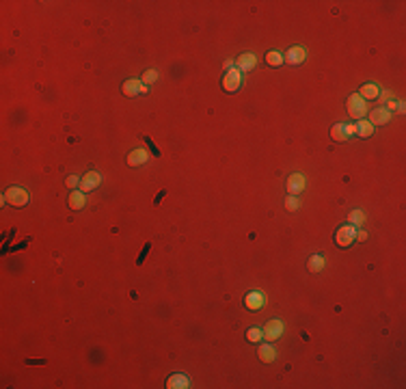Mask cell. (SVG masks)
<instances>
[{
	"label": "cell",
	"mask_w": 406,
	"mask_h": 389,
	"mask_svg": "<svg viewBox=\"0 0 406 389\" xmlns=\"http://www.w3.org/2000/svg\"><path fill=\"white\" fill-rule=\"evenodd\" d=\"M354 134L361 136V139H369V136L374 134V126L369 124L367 119H357V124H354Z\"/></svg>",
	"instance_id": "cell-19"
},
{
	"label": "cell",
	"mask_w": 406,
	"mask_h": 389,
	"mask_svg": "<svg viewBox=\"0 0 406 389\" xmlns=\"http://www.w3.org/2000/svg\"><path fill=\"white\" fill-rule=\"evenodd\" d=\"M246 340L253 342V344L262 342V340H264V331L259 329V327H251L249 331H246Z\"/></svg>",
	"instance_id": "cell-23"
},
{
	"label": "cell",
	"mask_w": 406,
	"mask_h": 389,
	"mask_svg": "<svg viewBox=\"0 0 406 389\" xmlns=\"http://www.w3.org/2000/svg\"><path fill=\"white\" fill-rule=\"evenodd\" d=\"M166 387L169 389H188L190 387V378L186 374H173V376L166 378Z\"/></svg>",
	"instance_id": "cell-16"
},
{
	"label": "cell",
	"mask_w": 406,
	"mask_h": 389,
	"mask_svg": "<svg viewBox=\"0 0 406 389\" xmlns=\"http://www.w3.org/2000/svg\"><path fill=\"white\" fill-rule=\"evenodd\" d=\"M121 91H123V95L134 98V95H141V93H147V86H145L141 80H134V78H130V80L123 82Z\"/></svg>",
	"instance_id": "cell-10"
},
{
	"label": "cell",
	"mask_w": 406,
	"mask_h": 389,
	"mask_svg": "<svg viewBox=\"0 0 406 389\" xmlns=\"http://www.w3.org/2000/svg\"><path fill=\"white\" fill-rule=\"evenodd\" d=\"M300 208V201H298V197H294V194H289V197L285 199V210H289V212H296Z\"/></svg>",
	"instance_id": "cell-25"
},
{
	"label": "cell",
	"mask_w": 406,
	"mask_h": 389,
	"mask_svg": "<svg viewBox=\"0 0 406 389\" xmlns=\"http://www.w3.org/2000/svg\"><path fill=\"white\" fill-rule=\"evenodd\" d=\"M266 63L270 65V67H279V65L283 63V54L277 52V50H270V52L266 54Z\"/></svg>",
	"instance_id": "cell-22"
},
{
	"label": "cell",
	"mask_w": 406,
	"mask_h": 389,
	"mask_svg": "<svg viewBox=\"0 0 406 389\" xmlns=\"http://www.w3.org/2000/svg\"><path fill=\"white\" fill-rule=\"evenodd\" d=\"M149 160V154L145 151L143 147H139V149H132L128 154V164L130 167H141V164H145Z\"/></svg>",
	"instance_id": "cell-14"
},
{
	"label": "cell",
	"mask_w": 406,
	"mask_h": 389,
	"mask_svg": "<svg viewBox=\"0 0 406 389\" xmlns=\"http://www.w3.org/2000/svg\"><path fill=\"white\" fill-rule=\"evenodd\" d=\"M255 65H257V56L251 54V52L240 54L238 56V61H236V67L240 71H251V69H255Z\"/></svg>",
	"instance_id": "cell-13"
},
{
	"label": "cell",
	"mask_w": 406,
	"mask_h": 389,
	"mask_svg": "<svg viewBox=\"0 0 406 389\" xmlns=\"http://www.w3.org/2000/svg\"><path fill=\"white\" fill-rule=\"evenodd\" d=\"M264 305H266V294L259 292V290H251L244 297V307L249 309V312H259Z\"/></svg>",
	"instance_id": "cell-7"
},
{
	"label": "cell",
	"mask_w": 406,
	"mask_h": 389,
	"mask_svg": "<svg viewBox=\"0 0 406 389\" xmlns=\"http://www.w3.org/2000/svg\"><path fill=\"white\" fill-rule=\"evenodd\" d=\"M264 331V340H268V342H274V340H279L281 335H283V322L281 320H268L266 322V327L262 329Z\"/></svg>",
	"instance_id": "cell-8"
},
{
	"label": "cell",
	"mask_w": 406,
	"mask_h": 389,
	"mask_svg": "<svg viewBox=\"0 0 406 389\" xmlns=\"http://www.w3.org/2000/svg\"><path fill=\"white\" fill-rule=\"evenodd\" d=\"M354 136V124H335L331 128V139L337 143H346Z\"/></svg>",
	"instance_id": "cell-4"
},
{
	"label": "cell",
	"mask_w": 406,
	"mask_h": 389,
	"mask_svg": "<svg viewBox=\"0 0 406 389\" xmlns=\"http://www.w3.org/2000/svg\"><path fill=\"white\" fill-rule=\"evenodd\" d=\"M156 80H158V71H156V69H147V71L143 74V78H141V82H143L145 86H147V84H154Z\"/></svg>",
	"instance_id": "cell-24"
},
{
	"label": "cell",
	"mask_w": 406,
	"mask_h": 389,
	"mask_svg": "<svg viewBox=\"0 0 406 389\" xmlns=\"http://www.w3.org/2000/svg\"><path fill=\"white\" fill-rule=\"evenodd\" d=\"M285 188H287V194H300L304 188H307V177L302 175V173H292V175L287 177L285 182Z\"/></svg>",
	"instance_id": "cell-6"
},
{
	"label": "cell",
	"mask_w": 406,
	"mask_h": 389,
	"mask_svg": "<svg viewBox=\"0 0 406 389\" xmlns=\"http://www.w3.org/2000/svg\"><path fill=\"white\" fill-rule=\"evenodd\" d=\"M283 61L289 63V65H300L307 61V50H304L302 46H294L287 50V54L283 56Z\"/></svg>",
	"instance_id": "cell-11"
},
{
	"label": "cell",
	"mask_w": 406,
	"mask_h": 389,
	"mask_svg": "<svg viewBox=\"0 0 406 389\" xmlns=\"http://www.w3.org/2000/svg\"><path fill=\"white\" fill-rule=\"evenodd\" d=\"M359 95L363 98L365 102H367V100H378V95H380V86L376 84V82H367V84H363V86L359 89Z\"/></svg>",
	"instance_id": "cell-17"
},
{
	"label": "cell",
	"mask_w": 406,
	"mask_h": 389,
	"mask_svg": "<svg viewBox=\"0 0 406 389\" xmlns=\"http://www.w3.org/2000/svg\"><path fill=\"white\" fill-rule=\"evenodd\" d=\"M5 201L11 204L13 208H24L31 201V194H28V190L22 188V186H9L5 190Z\"/></svg>",
	"instance_id": "cell-1"
},
{
	"label": "cell",
	"mask_w": 406,
	"mask_h": 389,
	"mask_svg": "<svg viewBox=\"0 0 406 389\" xmlns=\"http://www.w3.org/2000/svg\"><path fill=\"white\" fill-rule=\"evenodd\" d=\"M324 266H326L324 255H311L307 259V270L309 272H320V270H324Z\"/></svg>",
	"instance_id": "cell-20"
},
{
	"label": "cell",
	"mask_w": 406,
	"mask_h": 389,
	"mask_svg": "<svg viewBox=\"0 0 406 389\" xmlns=\"http://www.w3.org/2000/svg\"><path fill=\"white\" fill-rule=\"evenodd\" d=\"M346 106H348V115H350L352 119H363L367 115V102L359 95V93H352V95L348 98Z\"/></svg>",
	"instance_id": "cell-2"
},
{
	"label": "cell",
	"mask_w": 406,
	"mask_h": 389,
	"mask_svg": "<svg viewBox=\"0 0 406 389\" xmlns=\"http://www.w3.org/2000/svg\"><path fill=\"white\" fill-rule=\"evenodd\" d=\"M369 124L372 126H385V124H389L391 121V113L387 111L385 106H380V108H374L372 113H369Z\"/></svg>",
	"instance_id": "cell-12"
},
{
	"label": "cell",
	"mask_w": 406,
	"mask_h": 389,
	"mask_svg": "<svg viewBox=\"0 0 406 389\" xmlns=\"http://www.w3.org/2000/svg\"><path fill=\"white\" fill-rule=\"evenodd\" d=\"M67 186H69L71 190L80 188V175H69V177H67Z\"/></svg>",
	"instance_id": "cell-26"
},
{
	"label": "cell",
	"mask_w": 406,
	"mask_h": 389,
	"mask_svg": "<svg viewBox=\"0 0 406 389\" xmlns=\"http://www.w3.org/2000/svg\"><path fill=\"white\" fill-rule=\"evenodd\" d=\"M240 86H242V71L240 69L231 67L229 71H225V76H223V89L225 91L236 93V91H240Z\"/></svg>",
	"instance_id": "cell-3"
},
{
	"label": "cell",
	"mask_w": 406,
	"mask_h": 389,
	"mask_svg": "<svg viewBox=\"0 0 406 389\" xmlns=\"http://www.w3.org/2000/svg\"><path fill=\"white\" fill-rule=\"evenodd\" d=\"M354 240H367V234H365V232H359V229H357V236H354Z\"/></svg>",
	"instance_id": "cell-27"
},
{
	"label": "cell",
	"mask_w": 406,
	"mask_h": 389,
	"mask_svg": "<svg viewBox=\"0 0 406 389\" xmlns=\"http://www.w3.org/2000/svg\"><path fill=\"white\" fill-rule=\"evenodd\" d=\"M84 206H86V194L80 188L71 190L69 192V208H71V210H82Z\"/></svg>",
	"instance_id": "cell-18"
},
{
	"label": "cell",
	"mask_w": 406,
	"mask_h": 389,
	"mask_svg": "<svg viewBox=\"0 0 406 389\" xmlns=\"http://www.w3.org/2000/svg\"><path fill=\"white\" fill-rule=\"evenodd\" d=\"M99 184H102V175H99L97 171H89V173H84V175L80 177V190L82 192L95 190Z\"/></svg>",
	"instance_id": "cell-9"
},
{
	"label": "cell",
	"mask_w": 406,
	"mask_h": 389,
	"mask_svg": "<svg viewBox=\"0 0 406 389\" xmlns=\"http://www.w3.org/2000/svg\"><path fill=\"white\" fill-rule=\"evenodd\" d=\"M257 357L262 359L264 363H272L274 359H277V348H274V346H272V342H266V344L259 346Z\"/></svg>",
	"instance_id": "cell-15"
},
{
	"label": "cell",
	"mask_w": 406,
	"mask_h": 389,
	"mask_svg": "<svg viewBox=\"0 0 406 389\" xmlns=\"http://www.w3.org/2000/svg\"><path fill=\"white\" fill-rule=\"evenodd\" d=\"M354 236H357V227H352V225H342V227L337 229V234H335L337 247L348 249V247H350V244L354 242Z\"/></svg>",
	"instance_id": "cell-5"
},
{
	"label": "cell",
	"mask_w": 406,
	"mask_h": 389,
	"mask_svg": "<svg viewBox=\"0 0 406 389\" xmlns=\"http://www.w3.org/2000/svg\"><path fill=\"white\" fill-rule=\"evenodd\" d=\"M363 223H365V214L361 210H352L350 214H348V225L359 229V227H363Z\"/></svg>",
	"instance_id": "cell-21"
}]
</instances>
